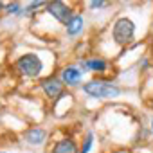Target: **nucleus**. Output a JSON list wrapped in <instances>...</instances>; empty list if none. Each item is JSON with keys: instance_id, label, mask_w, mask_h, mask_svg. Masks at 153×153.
I'll return each instance as SVG.
<instances>
[{"instance_id": "15", "label": "nucleus", "mask_w": 153, "mask_h": 153, "mask_svg": "<svg viewBox=\"0 0 153 153\" xmlns=\"http://www.w3.org/2000/svg\"><path fill=\"white\" fill-rule=\"evenodd\" d=\"M139 65H140V67H144V70H146V67H148V59L144 58L142 61H139Z\"/></svg>"}, {"instance_id": "4", "label": "nucleus", "mask_w": 153, "mask_h": 153, "mask_svg": "<svg viewBox=\"0 0 153 153\" xmlns=\"http://www.w3.org/2000/svg\"><path fill=\"white\" fill-rule=\"evenodd\" d=\"M40 87H42V90H43L45 97H47V99H51V101H54V103L67 96L63 81H61L59 78H56V76H51V78L42 79V81H40Z\"/></svg>"}, {"instance_id": "11", "label": "nucleus", "mask_w": 153, "mask_h": 153, "mask_svg": "<svg viewBox=\"0 0 153 153\" xmlns=\"http://www.w3.org/2000/svg\"><path fill=\"white\" fill-rule=\"evenodd\" d=\"M42 7H47V2H40V0H36V2H29L25 7H24V15L22 16H33L38 13V9Z\"/></svg>"}, {"instance_id": "6", "label": "nucleus", "mask_w": 153, "mask_h": 153, "mask_svg": "<svg viewBox=\"0 0 153 153\" xmlns=\"http://www.w3.org/2000/svg\"><path fill=\"white\" fill-rule=\"evenodd\" d=\"M83 74H85V72H83L78 65H67V67H63L61 72H59V79L63 81L65 87L74 88V87H78V85L83 81Z\"/></svg>"}, {"instance_id": "12", "label": "nucleus", "mask_w": 153, "mask_h": 153, "mask_svg": "<svg viewBox=\"0 0 153 153\" xmlns=\"http://www.w3.org/2000/svg\"><path fill=\"white\" fill-rule=\"evenodd\" d=\"M4 11L11 16H22L24 15V6H22V2H9V4H6Z\"/></svg>"}, {"instance_id": "13", "label": "nucleus", "mask_w": 153, "mask_h": 153, "mask_svg": "<svg viewBox=\"0 0 153 153\" xmlns=\"http://www.w3.org/2000/svg\"><path fill=\"white\" fill-rule=\"evenodd\" d=\"M92 146H94V133H92V131H87L85 140H83V144H81V148H79V153H88V151L92 149Z\"/></svg>"}, {"instance_id": "5", "label": "nucleus", "mask_w": 153, "mask_h": 153, "mask_svg": "<svg viewBox=\"0 0 153 153\" xmlns=\"http://www.w3.org/2000/svg\"><path fill=\"white\" fill-rule=\"evenodd\" d=\"M45 11L56 20V22H59L61 25H67L68 22H70V18L76 15L74 13V9L68 6V4H65V2H61V0H54V2H47V7H45Z\"/></svg>"}, {"instance_id": "1", "label": "nucleus", "mask_w": 153, "mask_h": 153, "mask_svg": "<svg viewBox=\"0 0 153 153\" xmlns=\"http://www.w3.org/2000/svg\"><path fill=\"white\" fill-rule=\"evenodd\" d=\"M81 90L88 97H94V99H115L123 94L121 87L105 79H90L81 87Z\"/></svg>"}, {"instance_id": "14", "label": "nucleus", "mask_w": 153, "mask_h": 153, "mask_svg": "<svg viewBox=\"0 0 153 153\" xmlns=\"http://www.w3.org/2000/svg\"><path fill=\"white\" fill-rule=\"evenodd\" d=\"M106 6H108V2H105V0H92V2H88L90 9H103Z\"/></svg>"}, {"instance_id": "10", "label": "nucleus", "mask_w": 153, "mask_h": 153, "mask_svg": "<svg viewBox=\"0 0 153 153\" xmlns=\"http://www.w3.org/2000/svg\"><path fill=\"white\" fill-rule=\"evenodd\" d=\"M83 29H85V18H83V15H79V13H76V15L70 18V22L65 25L67 36H78V34L83 33Z\"/></svg>"}, {"instance_id": "8", "label": "nucleus", "mask_w": 153, "mask_h": 153, "mask_svg": "<svg viewBox=\"0 0 153 153\" xmlns=\"http://www.w3.org/2000/svg\"><path fill=\"white\" fill-rule=\"evenodd\" d=\"M47 139V131L42 126H33L24 131V140L31 146H42Z\"/></svg>"}, {"instance_id": "9", "label": "nucleus", "mask_w": 153, "mask_h": 153, "mask_svg": "<svg viewBox=\"0 0 153 153\" xmlns=\"http://www.w3.org/2000/svg\"><path fill=\"white\" fill-rule=\"evenodd\" d=\"M51 153H79V146L72 137H63L54 142L51 148Z\"/></svg>"}, {"instance_id": "18", "label": "nucleus", "mask_w": 153, "mask_h": 153, "mask_svg": "<svg viewBox=\"0 0 153 153\" xmlns=\"http://www.w3.org/2000/svg\"><path fill=\"white\" fill-rule=\"evenodd\" d=\"M0 153H9V151H0Z\"/></svg>"}, {"instance_id": "2", "label": "nucleus", "mask_w": 153, "mask_h": 153, "mask_svg": "<svg viewBox=\"0 0 153 153\" xmlns=\"http://www.w3.org/2000/svg\"><path fill=\"white\" fill-rule=\"evenodd\" d=\"M15 70L22 76V78H29V79H36L43 72V61L38 54L34 52H25L20 54L15 61Z\"/></svg>"}, {"instance_id": "16", "label": "nucleus", "mask_w": 153, "mask_h": 153, "mask_svg": "<svg viewBox=\"0 0 153 153\" xmlns=\"http://www.w3.org/2000/svg\"><path fill=\"white\" fill-rule=\"evenodd\" d=\"M6 9V2H0V11H4Z\"/></svg>"}, {"instance_id": "17", "label": "nucleus", "mask_w": 153, "mask_h": 153, "mask_svg": "<svg viewBox=\"0 0 153 153\" xmlns=\"http://www.w3.org/2000/svg\"><path fill=\"white\" fill-rule=\"evenodd\" d=\"M151 131H153V117H151Z\"/></svg>"}, {"instance_id": "3", "label": "nucleus", "mask_w": 153, "mask_h": 153, "mask_svg": "<svg viewBox=\"0 0 153 153\" xmlns=\"http://www.w3.org/2000/svg\"><path fill=\"white\" fill-rule=\"evenodd\" d=\"M133 38H135V22L128 16L117 18L112 27V40L119 47H126L133 42Z\"/></svg>"}, {"instance_id": "7", "label": "nucleus", "mask_w": 153, "mask_h": 153, "mask_svg": "<svg viewBox=\"0 0 153 153\" xmlns=\"http://www.w3.org/2000/svg\"><path fill=\"white\" fill-rule=\"evenodd\" d=\"M108 61L105 58H88V59H79V68L83 72H96V74H105L108 72Z\"/></svg>"}]
</instances>
